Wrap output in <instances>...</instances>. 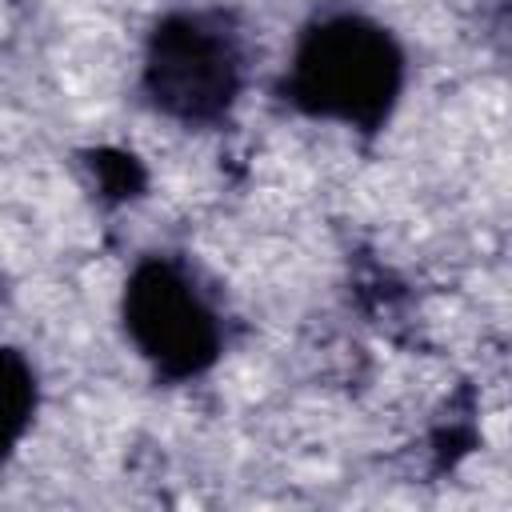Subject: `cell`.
Here are the masks:
<instances>
[{
  "mask_svg": "<svg viewBox=\"0 0 512 512\" xmlns=\"http://www.w3.org/2000/svg\"><path fill=\"white\" fill-rule=\"evenodd\" d=\"M404 48L364 12H324L292 44L280 96L312 116L356 132H380L404 92Z\"/></svg>",
  "mask_w": 512,
  "mask_h": 512,
  "instance_id": "6da1fadb",
  "label": "cell"
},
{
  "mask_svg": "<svg viewBox=\"0 0 512 512\" xmlns=\"http://www.w3.org/2000/svg\"><path fill=\"white\" fill-rule=\"evenodd\" d=\"M244 76V32L228 12L176 8L152 24L140 88L160 116L184 128H212L236 108Z\"/></svg>",
  "mask_w": 512,
  "mask_h": 512,
  "instance_id": "7a4b0ae2",
  "label": "cell"
},
{
  "mask_svg": "<svg viewBox=\"0 0 512 512\" xmlns=\"http://www.w3.org/2000/svg\"><path fill=\"white\" fill-rule=\"evenodd\" d=\"M124 336L136 356L168 384L204 376L224 352V320L176 256H144L132 264L120 296Z\"/></svg>",
  "mask_w": 512,
  "mask_h": 512,
  "instance_id": "3957f363",
  "label": "cell"
},
{
  "mask_svg": "<svg viewBox=\"0 0 512 512\" xmlns=\"http://www.w3.org/2000/svg\"><path fill=\"white\" fill-rule=\"evenodd\" d=\"M40 404L36 368L24 352L0 344V460H8L28 436Z\"/></svg>",
  "mask_w": 512,
  "mask_h": 512,
  "instance_id": "277c9868",
  "label": "cell"
},
{
  "mask_svg": "<svg viewBox=\"0 0 512 512\" xmlns=\"http://www.w3.org/2000/svg\"><path fill=\"white\" fill-rule=\"evenodd\" d=\"M92 168H96L104 192H112V196H136V188L144 184L140 164L132 156H124V152H116V168H112V152H100Z\"/></svg>",
  "mask_w": 512,
  "mask_h": 512,
  "instance_id": "5b68a950",
  "label": "cell"
}]
</instances>
